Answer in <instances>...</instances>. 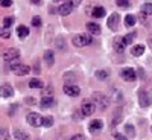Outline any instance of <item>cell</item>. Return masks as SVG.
I'll return each mask as SVG.
<instances>
[{
    "mask_svg": "<svg viewBox=\"0 0 152 140\" xmlns=\"http://www.w3.org/2000/svg\"><path fill=\"white\" fill-rule=\"evenodd\" d=\"M90 43H91V37L87 34H79L73 37V44L76 47H84V46H88Z\"/></svg>",
    "mask_w": 152,
    "mask_h": 140,
    "instance_id": "obj_1",
    "label": "cell"
},
{
    "mask_svg": "<svg viewBox=\"0 0 152 140\" xmlns=\"http://www.w3.org/2000/svg\"><path fill=\"white\" fill-rule=\"evenodd\" d=\"M11 70L14 72L17 76H24V75H28L29 73V66H26V64H20V62H15V59H14V62L11 64Z\"/></svg>",
    "mask_w": 152,
    "mask_h": 140,
    "instance_id": "obj_2",
    "label": "cell"
},
{
    "mask_svg": "<svg viewBox=\"0 0 152 140\" xmlns=\"http://www.w3.org/2000/svg\"><path fill=\"white\" fill-rule=\"evenodd\" d=\"M120 76H122V79L123 81H128V82H132L137 79V75H135V70L131 69V67H126L120 72Z\"/></svg>",
    "mask_w": 152,
    "mask_h": 140,
    "instance_id": "obj_3",
    "label": "cell"
},
{
    "mask_svg": "<svg viewBox=\"0 0 152 140\" xmlns=\"http://www.w3.org/2000/svg\"><path fill=\"white\" fill-rule=\"evenodd\" d=\"M96 111V104L93 100H84L82 102V113L84 116H91V114Z\"/></svg>",
    "mask_w": 152,
    "mask_h": 140,
    "instance_id": "obj_4",
    "label": "cell"
},
{
    "mask_svg": "<svg viewBox=\"0 0 152 140\" xmlns=\"http://www.w3.org/2000/svg\"><path fill=\"white\" fill-rule=\"evenodd\" d=\"M138 104H140V107H143V108L149 107L152 104V96L146 92H140L138 93Z\"/></svg>",
    "mask_w": 152,
    "mask_h": 140,
    "instance_id": "obj_5",
    "label": "cell"
},
{
    "mask_svg": "<svg viewBox=\"0 0 152 140\" xmlns=\"http://www.w3.org/2000/svg\"><path fill=\"white\" fill-rule=\"evenodd\" d=\"M26 120L29 125L35 126V128H38V126H41V116L38 113H29L26 116Z\"/></svg>",
    "mask_w": 152,
    "mask_h": 140,
    "instance_id": "obj_6",
    "label": "cell"
},
{
    "mask_svg": "<svg viewBox=\"0 0 152 140\" xmlns=\"http://www.w3.org/2000/svg\"><path fill=\"white\" fill-rule=\"evenodd\" d=\"M62 90H64V93L67 96H78L81 93V88L78 85H75V84H66Z\"/></svg>",
    "mask_w": 152,
    "mask_h": 140,
    "instance_id": "obj_7",
    "label": "cell"
},
{
    "mask_svg": "<svg viewBox=\"0 0 152 140\" xmlns=\"http://www.w3.org/2000/svg\"><path fill=\"white\" fill-rule=\"evenodd\" d=\"M18 56H20V52H18L17 49H8L6 52H3V55H2V58L5 61H14Z\"/></svg>",
    "mask_w": 152,
    "mask_h": 140,
    "instance_id": "obj_8",
    "label": "cell"
},
{
    "mask_svg": "<svg viewBox=\"0 0 152 140\" xmlns=\"http://www.w3.org/2000/svg\"><path fill=\"white\" fill-rule=\"evenodd\" d=\"M12 95H14V88L11 84L0 85V97H11Z\"/></svg>",
    "mask_w": 152,
    "mask_h": 140,
    "instance_id": "obj_9",
    "label": "cell"
},
{
    "mask_svg": "<svg viewBox=\"0 0 152 140\" xmlns=\"http://www.w3.org/2000/svg\"><path fill=\"white\" fill-rule=\"evenodd\" d=\"M119 20H120V15L117 14V12L111 14V15L108 17V28H110V29H116L117 24H119Z\"/></svg>",
    "mask_w": 152,
    "mask_h": 140,
    "instance_id": "obj_10",
    "label": "cell"
},
{
    "mask_svg": "<svg viewBox=\"0 0 152 140\" xmlns=\"http://www.w3.org/2000/svg\"><path fill=\"white\" fill-rule=\"evenodd\" d=\"M102 128H104V122L99 120V119H94V120H91L90 126H88V131H90V133H96V131H100Z\"/></svg>",
    "mask_w": 152,
    "mask_h": 140,
    "instance_id": "obj_11",
    "label": "cell"
},
{
    "mask_svg": "<svg viewBox=\"0 0 152 140\" xmlns=\"http://www.w3.org/2000/svg\"><path fill=\"white\" fill-rule=\"evenodd\" d=\"M44 61H46V64L49 67H52L55 64V54H53V50H46V52H44Z\"/></svg>",
    "mask_w": 152,
    "mask_h": 140,
    "instance_id": "obj_12",
    "label": "cell"
},
{
    "mask_svg": "<svg viewBox=\"0 0 152 140\" xmlns=\"http://www.w3.org/2000/svg\"><path fill=\"white\" fill-rule=\"evenodd\" d=\"M53 104H55V99L52 96H43L41 102H40V107L41 108H50Z\"/></svg>",
    "mask_w": 152,
    "mask_h": 140,
    "instance_id": "obj_13",
    "label": "cell"
},
{
    "mask_svg": "<svg viewBox=\"0 0 152 140\" xmlns=\"http://www.w3.org/2000/svg\"><path fill=\"white\" fill-rule=\"evenodd\" d=\"M72 9H73V5L70 2H66V3H62L59 6V14L61 15H69L70 12H72Z\"/></svg>",
    "mask_w": 152,
    "mask_h": 140,
    "instance_id": "obj_14",
    "label": "cell"
},
{
    "mask_svg": "<svg viewBox=\"0 0 152 140\" xmlns=\"http://www.w3.org/2000/svg\"><path fill=\"white\" fill-rule=\"evenodd\" d=\"M87 29H88V32H90L91 35H99L100 34V26L97 23H87Z\"/></svg>",
    "mask_w": 152,
    "mask_h": 140,
    "instance_id": "obj_15",
    "label": "cell"
},
{
    "mask_svg": "<svg viewBox=\"0 0 152 140\" xmlns=\"http://www.w3.org/2000/svg\"><path fill=\"white\" fill-rule=\"evenodd\" d=\"M94 97H96V99H99V100H93V102H97L100 110H104V108H107V107H108V100H107V97H105V96H102V95H94Z\"/></svg>",
    "mask_w": 152,
    "mask_h": 140,
    "instance_id": "obj_16",
    "label": "cell"
},
{
    "mask_svg": "<svg viewBox=\"0 0 152 140\" xmlns=\"http://www.w3.org/2000/svg\"><path fill=\"white\" fill-rule=\"evenodd\" d=\"M14 136H15L17 140H31V136L26 131H23V130H15L14 131Z\"/></svg>",
    "mask_w": 152,
    "mask_h": 140,
    "instance_id": "obj_17",
    "label": "cell"
},
{
    "mask_svg": "<svg viewBox=\"0 0 152 140\" xmlns=\"http://www.w3.org/2000/svg\"><path fill=\"white\" fill-rule=\"evenodd\" d=\"M143 52H145V46H143V44H137V46H134L132 50H131V54H132L134 56H142Z\"/></svg>",
    "mask_w": 152,
    "mask_h": 140,
    "instance_id": "obj_18",
    "label": "cell"
},
{
    "mask_svg": "<svg viewBox=\"0 0 152 140\" xmlns=\"http://www.w3.org/2000/svg\"><path fill=\"white\" fill-rule=\"evenodd\" d=\"M17 35L20 37V38H26L28 35H29V28H26V26H18L17 28Z\"/></svg>",
    "mask_w": 152,
    "mask_h": 140,
    "instance_id": "obj_19",
    "label": "cell"
},
{
    "mask_svg": "<svg viewBox=\"0 0 152 140\" xmlns=\"http://www.w3.org/2000/svg\"><path fill=\"white\" fill-rule=\"evenodd\" d=\"M134 38H135V34H134V32H131V34H126V35L122 38V41H123V44H125V46H129V44H132Z\"/></svg>",
    "mask_w": 152,
    "mask_h": 140,
    "instance_id": "obj_20",
    "label": "cell"
},
{
    "mask_svg": "<svg viewBox=\"0 0 152 140\" xmlns=\"http://www.w3.org/2000/svg\"><path fill=\"white\" fill-rule=\"evenodd\" d=\"M108 76H110V72H108V70H97V72H96V78H97L99 81H107Z\"/></svg>",
    "mask_w": 152,
    "mask_h": 140,
    "instance_id": "obj_21",
    "label": "cell"
},
{
    "mask_svg": "<svg viewBox=\"0 0 152 140\" xmlns=\"http://www.w3.org/2000/svg\"><path fill=\"white\" fill-rule=\"evenodd\" d=\"M125 44L122 41V38H116V41H114V49H116V52H123L125 50Z\"/></svg>",
    "mask_w": 152,
    "mask_h": 140,
    "instance_id": "obj_22",
    "label": "cell"
},
{
    "mask_svg": "<svg viewBox=\"0 0 152 140\" xmlns=\"http://www.w3.org/2000/svg\"><path fill=\"white\" fill-rule=\"evenodd\" d=\"M135 21H137V18H135V15H132V14H129V15H126V17H125V24H126L128 28L134 26Z\"/></svg>",
    "mask_w": 152,
    "mask_h": 140,
    "instance_id": "obj_23",
    "label": "cell"
},
{
    "mask_svg": "<svg viewBox=\"0 0 152 140\" xmlns=\"http://www.w3.org/2000/svg\"><path fill=\"white\" fill-rule=\"evenodd\" d=\"M120 120H122V110L119 108V110L116 111V114L113 116V120H111V123H113V125H119V123H120Z\"/></svg>",
    "mask_w": 152,
    "mask_h": 140,
    "instance_id": "obj_24",
    "label": "cell"
},
{
    "mask_svg": "<svg viewBox=\"0 0 152 140\" xmlns=\"http://www.w3.org/2000/svg\"><path fill=\"white\" fill-rule=\"evenodd\" d=\"M142 14L143 15H152V3H145L142 6Z\"/></svg>",
    "mask_w": 152,
    "mask_h": 140,
    "instance_id": "obj_25",
    "label": "cell"
},
{
    "mask_svg": "<svg viewBox=\"0 0 152 140\" xmlns=\"http://www.w3.org/2000/svg\"><path fill=\"white\" fill-rule=\"evenodd\" d=\"M93 15L94 17H104L105 15V8H102V6H96L94 9H93Z\"/></svg>",
    "mask_w": 152,
    "mask_h": 140,
    "instance_id": "obj_26",
    "label": "cell"
},
{
    "mask_svg": "<svg viewBox=\"0 0 152 140\" xmlns=\"http://www.w3.org/2000/svg\"><path fill=\"white\" fill-rule=\"evenodd\" d=\"M41 125L46 126V128H50V126L53 125V117H50V116H47V117H41Z\"/></svg>",
    "mask_w": 152,
    "mask_h": 140,
    "instance_id": "obj_27",
    "label": "cell"
},
{
    "mask_svg": "<svg viewBox=\"0 0 152 140\" xmlns=\"http://www.w3.org/2000/svg\"><path fill=\"white\" fill-rule=\"evenodd\" d=\"M29 87L31 88H43V82L40 79H37V78H32L31 82H29Z\"/></svg>",
    "mask_w": 152,
    "mask_h": 140,
    "instance_id": "obj_28",
    "label": "cell"
},
{
    "mask_svg": "<svg viewBox=\"0 0 152 140\" xmlns=\"http://www.w3.org/2000/svg\"><path fill=\"white\" fill-rule=\"evenodd\" d=\"M125 133L128 134V137H134V136H135L134 126H132V125H125Z\"/></svg>",
    "mask_w": 152,
    "mask_h": 140,
    "instance_id": "obj_29",
    "label": "cell"
},
{
    "mask_svg": "<svg viewBox=\"0 0 152 140\" xmlns=\"http://www.w3.org/2000/svg\"><path fill=\"white\" fill-rule=\"evenodd\" d=\"M0 37L2 38H9L11 37V31H9V28H0Z\"/></svg>",
    "mask_w": 152,
    "mask_h": 140,
    "instance_id": "obj_30",
    "label": "cell"
},
{
    "mask_svg": "<svg viewBox=\"0 0 152 140\" xmlns=\"http://www.w3.org/2000/svg\"><path fill=\"white\" fill-rule=\"evenodd\" d=\"M12 23H14V18H12V17H6V18H3V26H5V28H11V26H12Z\"/></svg>",
    "mask_w": 152,
    "mask_h": 140,
    "instance_id": "obj_31",
    "label": "cell"
},
{
    "mask_svg": "<svg viewBox=\"0 0 152 140\" xmlns=\"http://www.w3.org/2000/svg\"><path fill=\"white\" fill-rule=\"evenodd\" d=\"M116 3H117V6H120V8H128V6H129L128 0H116Z\"/></svg>",
    "mask_w": 152,
    "mask_h": 140,
    "instance_id": "obj_32",
    "label": "cell"
},
{
    "mask_svg": "<svg viewBox=\"0 0 152 140\" xmlns=\"http://www.w3.org/2000/svg\"><path fill=\"white\" fill-rule=\"evenodd\" d=\"M0 140H9L8 130H0Z\"/></svg>",
    "mask_w": 152,
    "mask_h": 140,
    "instance_id": "obj_33",
    "label": "cell"
},
{
    "mask_svg": "<svg viewBox=\"0 0 152 140\" xmlns=\"http://www.w3.org/2000/svg\"><path fill=\"white\" fill-rule=\"evenodd\" d=\"M12 5V0H0V6L2 8H9Z\"/></svg>",
    "mask_w": 152,
    "mask_h": 140,
    "instance_id": "obj_34",
    "label": "cell"
},
{
    "mask_svg": "<svg viewBox=\"0 0 152 140\" xmlns=\"http://www.w3.org/2000/svg\"><path fill=\"white\" fill-rule=\"evenodd\" d=\"M32 24H34V26H40V24H41V18L40 17H34L32 18Z\"/></svg>",
    "mask_w": 152,
    "mask_h": 140,
    "instance_id": "obj_35",
    "label": "cell"
},
{
    "mask_svg": "<svg viewBox=\"0 0 152 140\" xmlns=\"http://www.w3.org/2000/svg\"><path fill=\"white\" fill-rule=\"evenodd\" d=\"M114 139H116V140H128V137H125V136H123V134H120V133H116Z\"/></svg>",
    "mask_w": 152,
    "mask_h": 140,
    "instance_id": "obj_36",
    "label": "cell"
},
{
    "mask_svg": "<svg viewBox=\"0 0 152 140\" xmlns=\"http://www.w3.org/2000/svg\"><path fill=\"white\" fill-rule=\"evenodd\" d=\"M64 76H66V81H72V82L75 81V75L73 73H66Z\"/></svg>",
    "mask_w": 152,
    "mask_h": 140,
    "instance_id": "obj_37",
    "label": "cell"
},
{
    "mask_svg": "<svg viewBox=\"0 0 152 140\" xmlns=\"http://www.w3.org/2000/svg\"><path fill=\"white\" fill-rule=\"evenodd\" d=\"M70 140H85V137H84V136H81V134H76V136L70 137Z\"/></svg>",
    "mask_w": 152,
    "mask_h": 140,
    "instance_id": "obj_38",
    "label": "cell"
},
{
    "mask_svg": "<svg viewBox=\"0 0 152 140\" xmlns=\"http://www.w3.org/2000/svg\"><path fill=\"white\" fill-rule=\"evenodd\" d=\"M24 100H26L28 105H35V99H34V97H26Z\"/></svg>",
    "mask_w": 152,
    "mask_h": 140,
    "instance_id": "obj_39",
    "label": "cell"
},
{
    "mask_svg": "<svg viewBox=\"0 0 152 140\" xmlns=\"http://www.w3.org/2000/svg\"><path fill=\"white\" fill-rule=\"evenodd\" d=\"M31 3H34V5H41V0H31Z\"/></svg>",
    "mask_w": 152,
    "mask_h": 140,
    "instance_id": "obj_40",
    "label": "cell"
},
{
    "mask_svg": "<svg viewBox=\"0 0 152 140\" xmlns=\"http://www.w3.org/2000/svg\"><path fill=\"white\" fill-rule=\"evenodd\" d=\"M148 41H149V46H151V47H152V35H151V37H149V40H148Z\"/></svg>",
    "mask_w": 152,
    "mask_h": 140,
    "instance_id": "obj_41",
    "label": "cell"
},
{
    "mask_svg": "<svg viewBox=\"0 0 152 140\" xmlns=\"http://www.w3.org/2000/svg\"><path fill=\"white\" fill-rule=\"evenodd\" d=\"M53 2H61V0H53Z\"/></svg>",
    "mask_w": 152,
    "mask_h": 140,
    "instance_id": "obj_42",
    "label": "cell"
}]
</instances>
